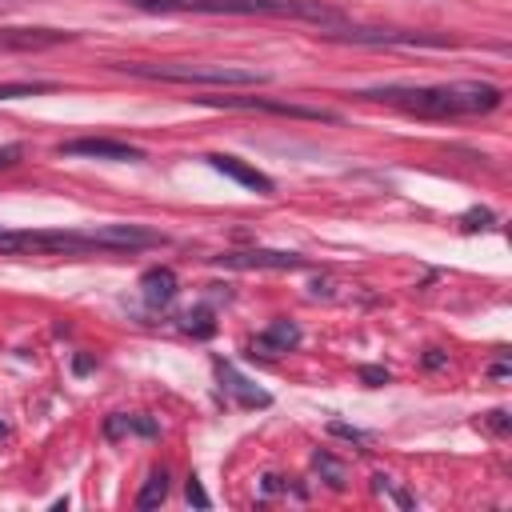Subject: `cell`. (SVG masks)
I'll use <instances>...</instances> for the list:
<instances>
[{"mask_svg": "<svg viewBox=\"0 0 512 512\" xmlns=\"http://www.w3.org/2000/svg\"><path fill=\"white\" fill-rule=\"evenodd\" d=\"M368 100H388L400 104L416 116H484L500 108V88L488 80H456V84H432V88H412V84H388V88H368L360 92Z\"/></svg>", "mask_w": 512, "mask_h": 512, "instance_id": "cell-1", "label": "cell"}, {"mask_svg": "<svg viewBox=\"0 0 512 512\" xmlns=\"http://www.w3.org/2000/svg\"><path fill=\"white\" fill-rule=\"evenodd\" d=\"M148 12H228V16H296L316 24H340L344 16L320 0H132Z\"/></svg>", "mask_w": 512, "mask_h": 512, "instance_id": "cell-2", "label": "cell"}, {"mask_svg": "<svg viewBox=\"0 0 512 512\" xmlns=\"http://www.w3.org/2000/svg\"><path fill=\"white\" fill-rule=\"evenodd\" d=\"M128 76L140 80H164V84H212V88H248V84H268V72L240 68V64H120Z\"/></svg>", "mask_w": 512, "mask_h": 512, "instance_id": "cell-3", "label": "cell"}, {"mask_svg": "<svg viewBox=\"0 0 512 512\" xmlns=\"http://www.w3.org/2000/svg\"><path fill=\"white\" fill-rule=\"evenodd\" d=\"M204 104L216 108H244V112H272V116H296V120H324L336 124L340 116L328 108H312V104H292V100H268V96H204Z\"/></svg>", "mask_w": 512, "mask_h": 512, "instance_id": "cell-4", "label": "cell"}, {"mask_svg": "<svg viewBox=\"0 0 512 512\" xmlns=\"http://www.w3.org/2000/svg\"><path fill=\"white\" fill-rule=\"evenodd\" d=\"M84 244H88V252L92 248L96 252H136V248L164 244V236L152 228H140V224H100V228L84 232Z\"/></svg>", "mask_w": 512, "mask_h": 512, "instance_id": "cell-5", "label": "cell"}, {"mask_svg": "<svg viewBox=\"0 0 512 512\" xmlns=\"http://www.w3.org/2000/svg\"><path fill=\"white\" fill-rule=\"evenodd\" d=\"M336 40H348V44H400V48H448L452 40L448 36H424V32H396V28H336L328 32Z\"/></svg>", "mask_w": 512, "mask_h": 512, "instance_id": "cell-6", "label": "cell"}, {"mask_svg": "<svg viewBox=\"0 0 512 512\" xmlns=\"http://www.w3.org/2000/svg\"><path fill=\"white\" fill-rule=\"evenodd\" d=\"M60 152H64V156H88V160H144L140 148H132V144H124V140H108V136L64 140Z\"/></svg>", "mask_w": 512, "mask_h": 512, "instance_id": "cell-7", "label": "cell"}, {"mask_svg": "<svg viewBox=\"0 0 512 512\" xmlns=\"http://www.w3.org/2000/svg\"><path fill=\"white\" fill-rule=\"evenodd\" d=\"M228 268H272V272H292V268H308L304 256L296 252H272V248H252V252H224L216 256Z\"/></svg>", "mask_w": 512, "mask_h": 512, "instance_id": "cell-8", "label": "cell"}, {"mask_svg": "<svg viewBox=\"0 0 512 512\" xmlns=\"http://www.w3.org/2000/svg\"><path fill=\"white\" fill-rule=\"evenodd\" d=\"M68 40H72V32H56V28H0V48H16V52L56 48Z\"/></svg>", "mask_w": 512, "mask_h": 512, "instance_id": "cell-9", "label": "cell"}, {"mask_svg": "<svg viewBox=\"0 0 512 512\" xmlns=\"http://www.w3.org/2000/svg\"><path fill=\"white\" fill-rule=\"evenodd\" d=\"M212 160V168L216 172H224V176H232L236 184H244V188H252V192H260V196H268L276 184H272V176H264L260 168H252V164H244V160H236V156H224V152H216V156H208Z\"/></svg>", "mask_w": 512, "mask_h": 512, "instance_id": "cell-10", "label": "cell"}, {"mask_svg": "<svg viewBox=\"0 0 512 512\" xmlns=\"http://www.w3.org/2000/svg\"><path fill=\"white\" fill-rule=\"evenodd\" d=\"M296 344H300V328H296L292 320H272V324L256 336L252 352H260V356H280V352H292Z\"/></svg>", "mask_w": 512, "mask_h": 512, "instance_id": "cell-11", "label": "cell"}, {"mask_svg": "<svg viewBox=\"0 0 512 512\" xmlns=\"http://www.w3.org/2000/svg\"><path fill=\"white\" fill-rule=\"evenodd\" d=\"M140 292H144V300H148L152 308H164V304H172V300H176L180 280H176V272H172V268H148V272L140 276Z\"/></svg>", "mask_w": 512, "mask_h": 512, "instance_id": "cell-12", "label": "cell"}, {"mask_svg": "<svg viewBox=\"0 0 512 512\" xmlns=\"http://www.w3.org/2000/svg\"><path fill=\"white\" fill-rule=\"evenodd\" d=\"M104 436L108 440H120V436H160V424L156 420H148V416H128V412H116V416H108L104 420Z\"/></svg>", "mask_w": 512, "mask_h": 512, "instance_id": "cell-13", "label": "cell"}, {"mask_svg": "<svg viewBox=\"0 0 512 512\" xmlns=\"http://www.w3.org/2000/svg\"><path fill=\"white\" fill-rule=\"evenodd\" d=\"M164 500H168V472L156 468V472L144 480V488H140V496H136V508H156V504H164Z\"/></svg>", "mask_w": 512, "mask_h": 512, "instance_id": "cell-14", "label": "cell"}, {"mask_svg": "<svg viewBox=\"0 0 512 512\" xmlns=\"http://www.w3.org/2000/svg\"><path fill=\"white\" fill-rule=\"evenodd\" d=\"M220 376L228 380V388H232V392H236L244 404H252V408H264V404H272V396H268V392H260V388H248V380H244V376H236L232 368H220Z\"/></svg>", "mask_w": 512, "mask_h": 512, "instance_id": "cell-15", "label": "cell"}, {"mask_svg": "<svg viewBox=\"0 0 512 512\" xmlns=\"http://www.w3.org/2000/svg\"><path fill=\"white\" fill-rule=\"evenodd\" d=\"M312 464H316V472H320L332 488H344V484H348V480H344V464H340V460H332L328 452H312Z\"/></svg>", "mask_w": 512, "mask_h": 512, "instance_id": "cell-16", "label": "cell"}, {"mask_svg": "<svg viewBox=\"0 0 512 512\" xmlns=\"http://www.w3.org/2000/svg\"><path fill=\"white\" fill-rule=\"evenodd\" d=\"M184 328L196 332V336H212L216 332V320H212L208 308H192V312H184Z\"/></svg>", "mask_w": 512, "mask_h": 512, "instance_id": "cell-17", "label": "cell"}, {"mask_svg": "<svg viewBox=\"0 0 512 512\" xmlns=\"http://www.w3.org/2000/svg\"><path fill=\"white\" fill-rule=\"evenodd\" d=\"M52 84H0V100H16V96H36L48 92Z\"/></svg>", "mask_w": 512, "mask_h": 512, "instance_id": "cell-18", "label": "cell"}, {"mask_svg": "<svg viewBox=\"0 0 512 512\" xmlns=\"http://www.w3.org/2000/svg\"><path fill=\"white\" fill-rule=\"evenodd\" d=\"M372 484H376V492H388V496H392V500H396V504H400V508H412V504H416V500H412V496H408V492H396V488H392V480H388V476H372Z\"/></svg>", "mask_w": 512, "mask_h": 512, "instance_id": "cell-19", "label": "cell"}, {"mask_svg": "<svg viewBox=\"0 0 512 512\" xmlns=\"http://www.w3.org/2000/svg\"><path fill=\"white\" fill-rule=\"evenodd\" d=\"M184 492H188V504H196V508H212V496L204 492V484H200L196 476L188 480V488H184Z\"/></svg>", "mask_w": 512, "mask_h": 512, "instance_id": "cell-20", "label": "cell"}, {"mask_svg": "<svg viewBox=\"0 0 512 512\" xmlns=\"http://www.w3.org/2000/svg\"><path fill=\"white\" fill-rule=\"evenodd\" d=\"M332 436H344V440H356V444H368L372 436L360 432V428H348V424H332Z\"/></svg>", "mask_w": 512, "mask_h": 512, "instance_id": "cell-21", "label": "cell"}, {"mask_svg": "<svg viewBox=\"0 0 512 512\" xmlns=\"http://www.w3.org/2000/svg\"><path fill=\"white\" fill-rule=\"evenodd\" d=\"M360 380L376 388V384H384V380H388V368H360Z\"/></svg>", "mask_w": 512, "mask_h": 512, "instance_id": "cell-22", "label": "cell"}, {"mask_svg": "<svg viewBox=\"0 0 512 512\" xmlns=\"http://www.w3.org/2000/svg\"><path fill=\"white\" fill-rule=\"evenodd\" d=\"M20 156H24V148H20V144H4V148H0V168H8V164H16Z\"/></svg>", "mask_w": 512, "mask_h": 512, "instance_id": "cell-23", "label": "cell"}, {"mask_svg": "<svg viewBox=\"0 0 512 512\" xmlns=\"http://www.w3.org/2000/svg\"><path fill=\"white\" fill-rule=\"evenodd\" d=\"M492 428H496V432H504V428H508V420H504V412H492Z\"/></svg>", "mask_w": 512, "mask_h": 512, "instance_id": "cell-24", "label": "cell"}]
</instances>
